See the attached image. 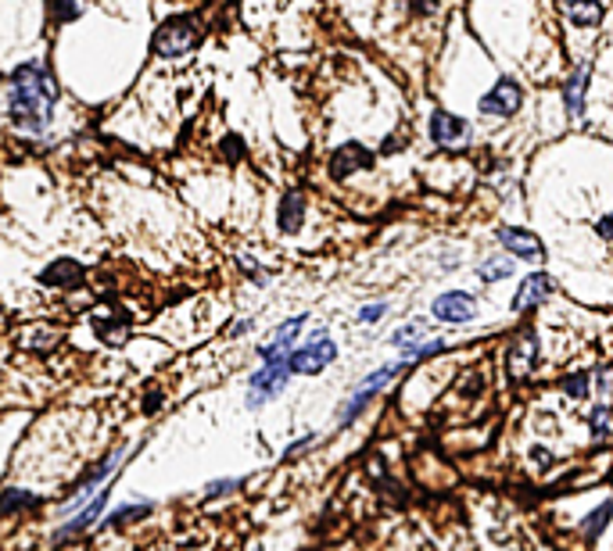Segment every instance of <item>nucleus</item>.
I'll return each mask as SVG.
<instances>
[{
  "label": "nucleus",
  "instance_id": "obj_1",
  "mask_svg": "<svg viewBox=\"0 0 613 551\" xmlns=\"http://www.w3.org/2000/svg\"><path fill=\"white\" fill-rule=\"evenodd\" d=\"M54 101H58V86L40 61H26L12 72V122L15 126L29 133L47 129L54 115Z\"/></svg>",
  "mask_w": 613,
  "mask_h": 551
},
{
  "label": "nucleus",
  "instance_id": "obj_2",
  "mask_svg": "<svg viewBox=\"0 0 613 551\" xmlns=\"http://www.w3.org/2000/svg\"><path fill=\"white\" fill-rule=\"evenodd\" d=\"M337 358V347L326 333L312 337L305 347H291L287 351V369L291 373H302V376H316L319 369H326V365Z\"/></svg>",
  "mask_w": 613,
  "mask_h": 551
},
{
  "label": "nucleus",
  "instance_id": "obj_3",
  "mask_svg": "<svg viewBox=\"0 0 613 551\" xmlns=\"http://www.w3.org/2000/svg\"><path fill=\"white\" fill-rule=\"evenodd\" d=\"M287 376H291L287 358H273V361H266V365H262V369L251 376V384H248V405L258 408V405H266L270 398H277V394L284 391Z\"/></svg>",
  "mask_w": 613,
  "mask_h": 551
},
{
  "label": "nucleus",
  "instance_id": "obj_4",
  "mask_svg": "<svg viewBox=\"0 0 613 551\" xmlns=\"http://www.w3.org/2000/svg\"><path fill=\"white\" fill-rule=\"evenodd\" d=\"M194 43H198V33H194V26L187 19H169L154 33V54H161V58H180Z\"/></svg>",
  "mask_w": 613,
  "mask_h": 551
},
{
  "label": "nucleus",
  "instance_id": "obj_5",
  "mask_svg": "<svg viewBox=\"0 0 613 551\" xmlns=\"http://www.w3.org/2000/svg\"><path fill=\"white\" fill-rule=\"evenodd\" d=\"M402 365H405V361H395V365H384V369H377L373 376H366V380H363V387H359L352 398L344 401V408H341L337 423H341V426L352 423V419H356V415H359V412L370 405V398H373V394H377V391H381V387H384V384H388V380H391V376L402 369Z\"/></svg>",
  "mask_w": 613,
  "mask_h": 551
},
{
  "label": "nucleus",
  "instance_id": "obj_6",
  "mask_svg": "<svg viewBox=\"0 0 613 551\" xmlns=\"http://www.w3.org/2000/svg\"><path fill=\"white\" fill-rule=\"evenodd\" d=\"M520 105H523V94H520V86H516L513 79H499V82L488 89V94L481 97V112H484V115H499V119L513 115Z\"/></svg>",
  "mask_w": 613,
  "mask_h": 551
},
{
  "label": "nucleus",
  "instance_id": "obj_7",
  "mask_svg": "<svg viewBox=\"0 0 613 551\" xmlns=\"http://www.w3.org/2000/svg\"><path fill=\"white\" fill-rule=\"evenodd\" d=\"M499 244H502V247H509V254H516V258H528V261H542V258H546L542 240H538L535 233H528V229H516V226L499 229Z\"/></svg>",
  "mask_w": 613,
  "mask_h": 551
},
{
  "label": "nucleus",
  "instance_id": "obj_8",
  "mask_svg": "<svg viewBox=\"0 0 613 551\" xmlns=\"http://www.w3.org/2000/svg\"><path fill=\"white\" fill-rule=\"evenodd\" d=\"M474 312H477V305L463 291H449V294H442L434 301V315L442 322H467V319H474Z\"/></svg>",
  "mask_w": 613,
  "mask_h": 551
},
{
  "label": "nucleus",
  "instance_id": "obj_9",
  "mask_svg": "<svg viewBox=\"0 0 613 551\" xmlns=\"http://www.w3.org/2000/svg\"><path fill=\"white\" fill-rule=\"evenodd\" d=\"M302 326H305V315H295V319H287L280 330H277V337L262 347L258 354H262V361H273V358H287V351L295 347V340H298V333H302Z\"/></svg>",
  "mask_w": 613,
  "mask_h": 551
},
{
  "label": "nucleus",
  "instance_id": "obj_10",
  "mask_svg": "<svg viewBox=\"0 0 613 551\" xmlns=\"http://www.w3.org/2000/svg\"><path fill=\"white\" fill-rule=\"evenodd\" d=\"M370 165H373V154H370L366 147H359V144H344V147L334 154L330 172H334V179H344L348 172H356V168H370Z\"/></svg>",
  "mask_w": 613,
  "mask_h": 551
},
{
  "label": "nucleus",
  "instance_id": "obj_11",
  "mask_svg": "<svg viewBox=\"0 0 613 551\" xmlns=\"http://www.w3.org/2000/svg\"><path fill=\"white\" fill-rule=\"evenodd\" d=\"M549 291H553L549 276H546V272H531L528 280L520 283V291H516V298H513V308H516V312H523V308H535L538 301H546V298H549Z\"/></svg>",
  "mask_w": 613,
  "mask_h": 551
},
{
  "label": "nucleus",
  "instance_id": "obj_12",
  "mask_svg": "<svg viewBox=\"0 0 613 551\" xmlns=\"http://www.w3.org/2000/svg\"><path fill=\"white\" fill-rule=\"evenodd\" d=\"M40 280H43L47 287H79V283H83V265L61 258V261H54V265L43 268Z\"/></svg>",
  "mask_w": 613,
  "mask_h": 551
},
{
  "label": "nucleus",
  "instance_id": "obj_13",
  "mask_svg": "<svg viewBox=\"0 0 613 551\" xmlns=\"http://www.w3.org/2000/svg\"><path fill=\"white\" fill-rule=\"evenodd\" d=\"M430 133H434L437 144H456V140H463L467 122L456 119L452 112H434V115H430Z\"/></svg>",
  "mask_w": 613,
  "mask_h": 551
},
{
  "label": "nucleus",
  "instance_id": "obj_14",
  "mask_svg": "<svg viewBox=\"0 0 613 551\" xmlns=\"http://www.w3.org/2000/svg\"><path fill=\"white\" fill-rule=\"evenodd\" d=\"M302 219H305V198L298 190L284 194V201H280V229L284 233H298L302 229Z\"/></svg>",
  "mask_w": 613,
  "mask_h": 551
},
{
  "label": "nucleus",
  "instance_id": "obj_15",
  "mask_svg": "<svg viewBox=\"0 0 613 551\" xmlns=\"http://www.w3.org/2000/svg\"><path fill=\"white\" fill-rule=\"evenodd\" d=\"M585 86H588V68L581 65L570 79H567V86H563V97H567V112L570 115H581V105H585Z\"/></svg>",
  "mask_w": 613,
  "mask_h": 551
},
{
  "label": "nucleus",
  "instance_id": "obj_16",
  "mask_svg": "<svg viewBox=\"0 0 613 551\" xmlns=\"http://www.w3.org/2000/svg\"><path fill=\"white\" fill-rule=\"evenodd\" d=\"M531 365H535V337H523L516 344V351L509 354V373L523 376V373H531Z\"/></svg>",
  "mask_w": 613,
  "mask_h": 551
},
{
  "label": "nucleus",
  "instance_id": "obj_17",
  "mask_svg": "<svg viewBox=\"0 0 613 551\" xmlns=\"http://www.w3.org/2000/svg\"><path fill=\"white\" fill-rule=\"evenodd\" d=\"M567 15L578 26H595L602 19V4L599 0H574V4H567Z\"/></svg>",
  "mask_w": 613,
  "mask_h": 551
},
{
  "label": "nucleus",
  "instance_id": "obj_18",
  "mask_svg": "<svg viewBox=\"0 0 613 551\" xmlns=\"http://www.w3.org/2000/svg\"><path fill=\"white\" fill-rule=\"evenodd\" d=\"M477 276L484 283H495V280H506V276H513V261L509 258H499V254H491L488 261H481V268H477Z\"/></svg>",
  "mask_w": 613,
  "mask_h": 551
},
{
  "label": "nucleus",
  "instance_id": "obj_19",
  "mask_svg": "<svg viewBox=\"0 0 613 551\" xmlns=\"http://www.w3.org/2000/svg\"><path fill=\"white\" fill-rule=\"evenodd\" d=\"M147 501H137V505H122V508H115L108 519H105V526H119V523H130V519H137V516H147Z\"/></svg>",
  "mask_w": 613,
  "mask_h": 551
},
{
  "label": "nucleus",
  "instance_id": "obj_20",
  "mask_svg": "<svg viewBox=\"0 0 613 551\" xmlns=\"http://www.w3.org/2000/svg\"><path fill=\"white\" fill-rule=\"evenodd\" d=\"M420 337H423V322H413V326H402V330L391 337V344H395V347H413Z\"/></svg>",
  "mask_w": 613,
  "mask_h": 551
},
{
  "label": "nucleus",
  "instance_id": "obj_21",
  "mask_svg": "<svg viewBox=\"0 0 613 551\" xmlns=\"http://www.w3.org/2000/svg\"><path fill=\"white\" fill-rule=\"evenodd\" d=\"M54 19H58V22L79 19V0H58V4H54Z\"/></svg>",
  "mask_w": 613,
  "mask_h": 551
},
{
  "label": "nucleus",
  "instance_id": "obj_22",
  "mask_svg": "<svg viewBox=\"0 0 613 551\" xmlns=\"http://www.w3.org/2000/svg\"><path fill=\"white\" fill-rule=\"evenodd\" d=\"M592 430H595V437H599V440H606V433H609V412H606L602 405L592 412Z\"/></svg>",
  "mask_w": 613,
  "mask_h": 551
},
{
  "label": "nucleus",
  "instance_id": "obj_23",
  "mask_svg": "<svg viewBox=\"0 0 613 551\" xmlns=\"http://www.w3.org/2000/svg\"><path fill=\"white\" fill-rule=\"evenodd\" d=\"M0 505H4V508H15V505H33V498H29L26 491H8L4 498H0Z\"/></svg>",
  "mask_w": 613,
  "mask_h": 551
},
{
  "label": "nucleus",
  "instance_id": "obj_24",
  "mask_svg": "<svg viewBox=\"0 0 613 551\" xmlns=\"http://www.w3.org/2000/svg\"><path fill=\"white\" fill-rule=\"evenodd\" d=\"M567 394L585 398V394H588V376H570V380H567Z\"/></svg>",
  "mask_w": 613,
  "mask_h": 551
},
{
  "label": "nucleus",
  "instance_id": "obj_25",
  "mask_svg": "<svg viewBox=\"0 0 613 551\" xmlns=\"http://www.w3.org/2000/svg\"><path fill=\"white\" fill-rule=\"evenodd\" d=\"M384 312H388L384 305H370V308L359 312V319H363V322H377V319H384Z\"/></svg>",
  "mask_w": 613,
  "mask_h": 551
},
{
  "label": "nucleus",
  "instance_id": "obj_26",
  "mask_svg": "<svg viewBox=\"0 0 613 551\" xmlns=\"http://www.w3.org/2000/svg\"><path fill=\"white\" fill-rule=\"evenodd\" d=\"M606 516H609V505H602V508H599V512L592 516V523H588V533H592V537H595V533L602 530V523H606Z\"/></svg>",
  "mask_w": 613,
  "mask_h": 551
},
{
  "label": "nucleus",
  "instance_id": "obj_27",
  "mask_svg": "<svg viewBox=\"0 0 613 551\" xmlns=\"http://www.w3.org/2000/svg\"><path fill=\"white\" fill-rule=\"evenodd\" d=\"M233 487H237V480H219V484L208 487V498H219V494H226V491H233Z\"/></svg>",
  "mask_w": 613,
  "mask_h": 551
}]
</instances>
